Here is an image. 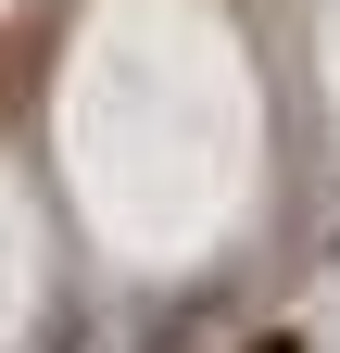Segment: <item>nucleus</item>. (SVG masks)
I'll return each mask as SVG.
<instances>
[{
  "instance_id": "f257e3e1",
  "label": "nucleus",
  "mask_w": 340,
  "mask_h": 353,
  "mask_svg": "<svg viewBox=\"0 0 340 353\" xmlns=\"http://www.w3.org/2000/svg\"><path fill=\"white\" fill-rule=\"evenodd\" d=\"M265 353H303V341H265Z\"/></svg>"
}]
</instances>
